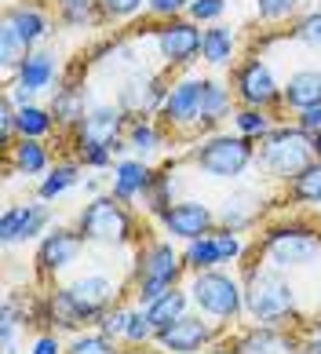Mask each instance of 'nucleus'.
<instances>
[{
	"mask_svg": "<svg viewBox=\"0 0 321 354\" xmlns=\"http://www.w3.org/2000/svg\"><path fill=\"white\" fill-rule=\"evenodd\" d=\"M292 37H296L300 44L321 51V8L318 11H306V15L296 19V26H292Z\"/></svg>",
	"mask_w": 321,
	"mask_h": 354,
	"instance_id": "40",
	"label": "nucleus"
},
{
	"mask_svg": "<svg viewBox=\"0 0 321 354\" xmlns=\"http://www.w3.org/2000/svg\"><path fill=\"white\" fill-rule=\"evenodd\" d=\"M237 110V95L230 84L223 81H208L205 77V88H201V117H197V132H212L216 124H223L226 117H234Z\"/></svg>",
	"mask_w": 321,
	"mask_h": 354,
	"instance_id": "23",
	"label": "nucleus"
},
{
	"mask_svg": "<svg viewBox=\"0 0 321 354\" xmlns=\"http://www.w3.org/2000/svg\"><path fill=\"white\" fill-rule=\"evenodd\" d=\"M230 124H234V132L237 136H245V139H256L263 142L266 136L277 128V117L274 110H259V106H237L234 117H230Z\"/></svg>",
	"mask_w": 321,
	"mask_h": 354,
	"instance_id": "31",
	"label": "nucleus"
},
{
	"mask_svg": "<svg viewBox=\"0 0 321 354\" xmlns=\"http://www.w3.org/2000/svg\"><path fill=\"white\" fill-rule=\"evenodd\" d=\"M281 102L285 110L300 113L306 106H321V70H296L281 84Z\"/></svg>",
	"mask_w": 321,
	"mask_h": 354,
	"instance_id": "25",
	"label": "nucleus"
},
{
	"mask_svg": "<svg viewBox=\"0 0 321 354\" xmlns=\"http://www.w3.org/2000/svg\"><path fill=\"white\" fill-rule=\"evenodd\" d=\"M4 19L22 33V41L30 44V48H40V44H44V37L51 33L48 11H44V8H37V4H26V0H22V4H8Z\"/></svg>",
	"mask_w": 321,
	"mask_h": 354,
	"instance_id": "26",
	"label": "nucleus"
},
{
	"mask_svg": "<svg viewBox=\"0 0 321 354\" xmlns=\"http://www.w3.org/2000/svg\"><path fill=\"white\" fill-rule=\"evenodd\" d=\"M131 124V113L120 102H91L84 121L73 128V147H113L117 139H125Z\"/></svg>",
	"mask_w": 321,
	"mask_h": 354,
	"instance_id": "11",
	"label": "nucleus"
},
{
	"mask_svg": "<svg viewBox=\"0 0 321 354\" xmlns=\"http://www.w3.org/2000/svg\"><path fill=\"white\" fill-rule=\"evenodd\" d=\"M84 194H91V198H99V194H102V183L88 176V179H84Z\"/></svg>",
	"mask_w": 321,
	"mask_h": 354,
	"instance_id": "50",
	"label": "nucleus"
},
{
	"mask_svg": "<svg viewBox=\"0 0 321 354\" xmlns=\"http://www.w3.org/2000/svg\"><path fill=\"white\" fill-rule=\"evenodd\" d=\"M51 230V201L44 198H30L4 208L0 216V241L4 245H19V241H40Z\"/></svg>",
	"mask_w": 321,
	"mask_h": 354,
	"instance_id": "12",
	"label": "nucleus"
},
{
	"mask_svg": "<svg viewBox=\"0 0 321 354\" xmlns=\"http://www.w3.org/2000/svg\"><path fill=\"white\" fill-rule=\"evenodd\" d=\"M30 354H66V347L59 344V336H55V333H40V336L33 339Z\"/></svg>",
	"mask_w": 321,
	"mask_h": 354,
	"instance_id": "48",
	"label": "nucleus"
},
{
	"mask_svg": "<svg viewBox=\"0 0 321 354\" xmlns=\"http://www.w3.org/2000/svg\"><path fill=\"white\" fill-rule=\"evenodd\" d=\"M186 8H190V0H146V11H150L154 19H179L186 15Z\"/></svg>",
	"mask_w": 321,
	"mask_h": 354,
	"instance_id": "46",
	"label": "nucleus"
},
{
	"mask_svg": "<svg viewBox=\"0 0 321 354\" xmlns=\"http://www.w3.org/2000/svg\"><path fill=\"white\" fill-rule=\"evenodd\" d=\"M165 99H168V81H165V77H157V73H150V70H143V66L128 70V77L117 88V102L131 117H154V113H160Z\"/></svg>",
	"mask_w": 321,
	"mask_h": 354,
	"instance_id": "16",
	"label": "nucleus"
},
{
	"mask_svg": "<svg viewBox=\"0 0 321 354\" xmlns=\"http://www.w3.org/2000/svg\"><path fill=\"white\" fill-rule=\"evenodd\" d=\"M125 139H128V150L146 161L150 153L160 150V142H165V132H160V124H154L150 117H131V124H128Z\"/></svg>",
	"mask_w": 321,
	"mask_h": 354,
	"instance_id": "32",
	"label": "nucleus"
},
{
	"mask_svg": "<svg viewBox=\"0 0 321 354\" xmlns=\"http://www.w3.org/2000/svg\"><path fill=\"white\" fill-rule=\"evenodd\" d=\"M314 161H318L314 136H306L303 128H296V124H277L274 132L259 142V153H256V165L270 179L285 183V187Z\"/></svg>",
	"mask_w": 321,
	"mask_h": 354,
	"instance_id": "5",
	"label": "nucleus"
},
{
	"mask_svg": "<svg viewBox=\"0 0 321 354\" xmlns=\"http://www.w3.org/2000/svg\"><path fill=\"white\" fill-rule=\"evenodd\" d=\"M205 354H237V344H230V347H226V344H212Z\"/></svg>",
	"mask_w": 321,
	"mask_h": 354,
	"instance_id": "51",
	"label": "nucleus"
},
{
	"mask_svg": "<svg viewBox=\"0 0 321 354\" xmlns=\"http://www.w3.org/2000/svg\"><path fill=\"white\" fill-rule=\"evenodd\" d=\"M201 37L205 30L194 22V19H165L160 26H154V44H157V55L165 59V66H190L194 59H201Z\"/></svg>",
	"mask_w": 321,
	"mask_h": 354,
	"instance_id": "10",
	"label": "nucleus"
},
{
	"mask_svg": "<svg viewBox=\"0 0 321 354\" xmlns=\"http://www.w3.org/2000/svg\"><path fill=\"white\" fill-rule=\"evenodd\" d=\"M77 70L80 66H73L70 73H66V81L51 91V113H55V124L59 128H73L84 121V113L91 110V99H88V88L77 81Z\"/></svg>",
	"mask_w": 321,
	"mask_h": 354,
	"instance_id": "20",
	"label": "nucleus"
},
{
	"mask_svg": "<svg viewBox=\"0 0 321 354\" xmlns=\"http://www.w3.org/2000/svg\"><path fill=\"white\" fill-rule=\"evenodd\" d=\"M66 354H125V351L117 347V339L102 336L95 329V333H77L70 339V347H66Z\"/></svg>",
	"mask_w": 321,
	"mask_h": 354,
	"instance_id": "38",
	"label": "nucleus"
},
{
	"mask_svg": "<svg viewBox=\"0 0 321 354\" xmlns=\"http://www.w3.org/2000/svg\"><path fill=\"white\" fill-rule=\"evenodd\" d=\"M30 44L22 41V33L15 30V26H11L8 19L0 22V66H4V77L11 81V77H15V70L22 66V59L30 55Z\"/></svg>",
	"mask_w": 321,
	"mask_h": 354,
	"instance_id": "33",
	"label": "nucleus"
},
{
	"mask_svg": "<svg viewBox=\"0 0 321 354\" xmlns=\"http://www.w3.org/2000/svg\"><path fill=\"white\" fill-rule=\"evenodd\" d=\"M292 124L303 128L306 136H318V132H321V106H306V110H300Z\"/></svg>",
	"mask_w": 321,
	"mask_h": 354,
	"instance_id": "47",
	"label": "nucleus"
},
{
	"mask_svg": "<svg viewBox=\"0 0 321 354\" xmlns=\"http://www.w3.org/2000/svg\"><path fill=\"white\" fill-rule=\"evenodd\" d=\"M51 165L55 161H51V150H48L44 139L19 136L8 147V172H15V176H48Z\"/></svg>",
	"mask_w": 321,
	"mask_h": 354,
	"instance_id": "24",
	"label": "nucleus"
},
{
	"mask_svg": "<svg viewBox=\"0 0 321 354\" xmlns=\"http://www.w3.org/2000/svg\"><path fill=\"white\" fill-rule=\"evenodd\" d=\"M300 354H321V325H314V329H311V336L303 339Z\"/></svg>",
	"mask_w": 321,
	"mask_h": 354,
	"instance_id": "49",
	"label": "nucleus"
},
{
	"mask_svg": "<svg viewBox=\"0 0 321 354\" xmlns=\"http://www.w3.org/2000/svg\"><path fill=\"white\" fill-rule=\"evenodd\" d=\"M237 55V33L230 30V26H205V37H201V62H208L212 70H223L230 66Z\"/></svg>",
	"mask_w": 321,
	"mask_h": 354,
	"instance_id": "27",
	"label": "nucleus"
},
{
	"mask_svg": "<svg viewBox=\"0 0 321 354\" xmlns=\"http://www.w3.org/2000/svg\"><path fill=\"white\" fill-rule=\"evenodd\" d=\"M314 150H318V157H321V132L314 136Z\"/></svg>",
	"mask_w": 321,
	"mask_h": 354,
	"instance_id": "53",
	"label": "nucleus"
},
{
	"mask_svg": "<svg viewBox=\"0 0 321 354\" xmlns=\"http://www.w3.org/2000/svg\"><path fill=\"white\" fill-rule=\"evenodd\" d=\"M11 81H19L30 91H55L59 88V59L51 48H33L30 55L22 59V66L15 70Z\"/></svg>",
	"mask_w": 321,
	"mask_h": 354,
	"instance_id": "21",
	"label": "nucleus"
},
{
	"mask_svg": "<svg viewBox=\"0 0 321 354\" xmlns=\"http://www.w3.org/2000/svg\"><path fill=\"white\" fill-rule=\"evenodd\" d=\"M99 4H102V15H106V22H120V19L139 15L146 0H99Z\"/></svg>",
	"mask_w": 321,
	"mask_h": 354,
	"instance_id": "45",
	"label": "nucleus"
},
{
	"mask_svg": "<svg viewBox=\"0 0 321 354\" xmlns=\"http://www.w3.org/2000/svg\"><path fill=\"white\" fill-rule=\"evenodd\" d=\"M113 304H117V281L110 274H80L77 281L51 292L48 314L62 329H80V325H95Z\"/></svg>",
	"mask_w": 321,
	"mask_h": 354,
	"instance_id": "2",
	"label": "nucleus"
},
{
	"mask_svg": "<svg viewBox=\"0 0 321 354\" xmlns=\"http://www.w3.org/2000/svg\"><path fill=\"white\" fill-rule=\"evenodd\" d=\"M55 4V19L70 30H84V26H102V4L99 0H51Z\"/></svg>",
	"mask_w": 321,
	"mask_h": 354,
	"instance_id": "30",
	"label": "nucleus"
},
{
	"mask_svg": "<svg viewBox=\"0 0 321 354\" xmlns=\"http://www.w3.org/2000/svg\"><path fill=\"white\" fill-rule=\"evenodd\" d=\"M226 15V0H190L186 19H194L197 26H216Z\"/></svg>",
	"mask_w": 321,
	"mask_h": 354,
	"instance_id": "43",
	"label": "nucleus"
},
{
	"mask_svg": "<svg viewBox=\"0 0 321 354\" xmlns=\"http://www.w3.org/2000/svg\"><path fill=\"white\" fill-rule=\"evenodd\" d=\"M125 354H168V351H160V347H157V351H146V347H131V351H125Z\"/></svg>",
	"mask_w": 321,
	"mask_h": 354,
	"instance_id": "52",
	"label": "nucleus"
},
{
	"mask_svg": "<svg viewBox=\"0 0 321 354\" xmlns=\"http://www.w3.org/2000/svg\"><path fill=\"white\" fill-rule=\"evenodd\" d=\"M84 165L77 161H55L51 165V172L48 176H40V187H37V198H44V201H59L62 194H70L77 183H84Z\"/></svg>",
	"mask_w": 321,
	"mask_h": 354,
	"instance_id": "29",
	"label": "nucleus"
},
{
	"mask_svg": "<svg viewBox=\"0 0 321 354\" xmlns=\"http://www.w3.org/2000/svg\"><path fill=\"white\" fill-rule=\"evenodd\" d=\"M128 318H131V307H120V304H113V307H110V310H106L102 318L95 322V329H99L102 336H110V339H125Z\"/></svg>",
	"mask_w": 321,
	"mask_h": 354,
	"instance_id": "42",
	"label": "nucleus"
},
{
	"mask_svg": "<svg viewBox=\"0 0 321 354\" xmlns=\"http://www.w3.org/2000/svg\"><path fill=\"white\" fill-rule=\"evenodd\" d=\"M183 263L190 274H201V270H212V267H223V256H219V245L212 234H205V238H194L186 241L183 248Z\"/></svg>",
	"mask_w": 321,
	"mask_h": 354,
	"instance_id": "34",
	"label": "nucleus"
},
{
	"mask_svg": "<svg viewBox=\"0 0 321 354\" xmlns=\"http://www.w3.org/2000/svg\"><path fill=\"white\" fill-rule=\"evenodd\" d=\"M288 198L296 205H314V208L321 205V157L288 183Z\"/></svg>",
	"mask_w": 321,
	"mask_h": 354,
	"instance_id": "35",
	"label": "nucleus"
},
{
	"mask_svg": "<svg viewBox=\"0 0 321 354\" xmlns=\"http://www.w3.org/2000/svg\"><path fill=\"white\" fill-rule=\"evenodd\" d=\"M256 252L277 270H303L321 259V234L303 223H274L256 241Z\"/></svg>",
	"mask_w": 321,
	"mask_h": 354,
	"instance_id": "6",
	"label": "nucleus"
},
{
	"mask_svg": "<svg viewBox=\"0 0 321 354\" xmlns=\"http://www.w3.org/2000/svg\"><path fill=\"white\" fill-rule=\"evenodd\" d=\"M216 339H219V329L212 325V318L190 310L186 318L172 322L168 329H160L154 336V344L160 351H168V354H205L212 344H216Z\"/></svg>",
	"mask_w": 321,
	"mask_h": 354,
	"instance_id": "13",
	"label": "nucleus"
},
{
	"mask_svg": "<svg viewBox=\"0 0 321 354\" xmlns=\"http://www.w3.org/2000/svg\"><path fill=\"white\" fill-rule=\"evenodd\" d=\"M77 230L84 234V241L106 245V248H125L136 238V216L125 201H117L113 194H99L91 198L77 216Z\"/></svg>",
	"mask_w": 321,
	"mask_h": 354,
	"instance_id": "8",
	"label": "nucleus"
},
{
	"mask_svg": "<svg viewBox=\"0 0 321 354\" xmlns=\"http://www.w3.org/2000/svg\"><path fill=\"white\" fill-rule=\"evenodd\" d=\"M234 344H237V354H300L303 339L288 336V329H274V325H256V329L241 333Z\"/></svg>",
	"mask_w": 321,
	"mask_h": 354,
	"instance_id": "22",
	"label": "nucleus"
},
{
	"mask_svg": "<svg viewBox=\"0 0 321 354\" xmlns=\"http://www.w3.org/2000/svg\"><path fill=\"white\" fill-rule=\"evenodd\" d=\"M157 223L165 227L168 238H176V241H194V238H205V234H212L219 227V216L212 212V208L205 201H197V198H179L176 205H168L165 212L157 216Z\"/></svg>",
	"mask_w": 321,
	"mask_h": 354,
	"instance_id": "14",
	"label": "nucleus"
},
{
	"mask_svg": "<svg viewBox=\"0 0 321 354\" xmlns=\"http://www.w3.org/2000/svg\"><path fill=\"white\" fill-rule=\"evenodd\" d=\"M113 150L110 147H77V161L84 165V168H91V172H102V168H113L117 161H113Z\"/></svg>",
	"mask_w": 321,
	"mask_h": 354,
	"instance_id": "44",
	"label": "nucleus"
},
{
	"mask_svg": "<svg viewBox=\"0 0 321 354\" xmlns=\"http://www.w3.org/2000/svg\"><path fill=\"white\" fill-rule=\"evenodd\" d=\"M252 4L263 22H288L292 15H300V0H252Z\"/></svg>",
	"mask_w": 321,
	"mask_h": 354,
	"instance_id": "41",
	"label": "nucleus"
},
{
	"mask_svg": "<svg viewBox=\"0 0 321 354\" xmlns=\"http://www.w3.org/2000/svg\"><path fill=\"white\" fill-rule=\"evenodd\" d=\"M154 336H157V329H154V322H150V314H146V307H131V318H128V329H125V339H120V344L146 347Z\"/></svg>",
	"mask_w": 321,
	"mask_h": 354,
	"instance_id": "39",
	"label": "nucleus"
},
{
	"mask_svg": "<svg viewBox=\"0 0 321 354\" xmlns=\"http://www.w3.org/2000/svg\"><path fill=\"white\" fill-rule=\"evenodd\" d=\"M84 234H80L77 227H55L48 230L44 238L37 241V252H33V263L37 270L44 274V278H55V274H62L66 267H73L80 252H84Z\"/></svg>",
	"mask_w": 321,
	"mask_h": 354,
	"instance_id": "17",
	"label": "nucleus"
},
{
	"mask_svg": "<svg viewBox=\"0 0 321 354\" xmlns=\"http://www.w3.org/2000/svg\"><path fill=\"white\" fill-rule=\"evenodd\" d=\"M201 88H205V77L186 73L179 81L168 84V99L160 106V124L176 128V132H197V117H201Z\"/></svg>",
	"mask_w": 321,
	"mask_h": 354,
	"instance_id": "15",
	"label": "nucleus"
},
{
	"mask_svg": "<svg viewBox=\"0 0 321 354\" xmlns=\"http://www.w3.org/2000/svg\"><path fill=\"white\" fill-rule=\"evenodd\" d=\"M183 252L172 241H146L136 256V281H131V296L136 307H150L168 288L183 281Z\"/></svg>",
	"mask_w": 321,
	"mask_h": 354,
	"instance_id": "4",
	"label": "nucleus"
},
{
	"mask_svg": "<svg viewBox=\"0 0 321 354\" xmlns=\"http://www.w3.org/2000/svg\"><path fill=\"white\" fill-rule=\"evenodd\" d=\"M194 310V299H190V288L186 285H176V288H168L160 299H154L150 307H146V314H150V322H154V329H168L172 322H179L186 318V314Z\"/></svg>",
	"mask_w": 321,
	"mask_h": 354,
	"instance_id": "28",
	"label": "nucleus"
},
{
	"mask_svg": "<svg viewBox=\"0 0 321 354\" xmlns=\"http://www.w3.org/2000/svg\"><path fill=\"white\" fill-rule=\"evenodd\" d=\"M186 288H190L194 310L212 318L216 325H234L245 314V285H241V278H234V274H226L219 267L194 274Z\"/></svg>",
	"mask_w": 321,
	"mask_h": 354,
	"instance_id": "7",
	"label": "nucleus"
},
{
	"mask_svg": "<svg viewBox=\"0 0 321 354\" xmlns=\"http://www.w3.org/2000/svg\"><path fill=\"white\" fill-rule=\"evenodd\" d=\"M256 139H245V136H230V132H212L205 139H197L186 161H190L197 172H205L208 179H241L256 165Z\"/></svg>",
	"mask_w": 321,
	"mask_h": 354,
	"instance_id": "3",
	"label": "nucleus"
},
{
	"mask_svg": "<svg viewBox=\"0 0 321 354\" xmlns=\"http://www.w3.org/2000/svg\"><path fill=\"white\" fill-rule=\"evenodd\" d=\"M154 176H157V168L150 161H143V157H120L110 176V194L125 205H136L150 194Z\"/></svg>",
	"mask_w": 321,
	"mask_h": 354,
	"instance_id": "18",
	"label": "nucleus"
},
{
	"mask_svg": "<svg viewBox=\"0 0 321 354\" xmlns=\"http://www.w3.org/2000/svg\"><path fill=\"white\" fill-rule=\"evenodd\" d=\"M55 113H51V106H22L19 110V136L26 139H48L51 132H55Z\"/></svg>",
	"mask_w": 321,
	"mask_h": 354,
	"instance_id": "36",
	"label": "nucleus"
},
{
	"mask_svg": "<svg viewBox=\"0 0 321 354\" xmlns=\"http://www.w3.org/2000/svg\"><path fill=\"white\" fill-rule=\"evenodd\" d=\"M281 84L277 73L270 70V62L263 55H248L245 62H237L230 73V88L237 95V106H259V110H285L281 102Z\"/></svg>",
	"mask_w": 321,
	"mask_h": 354,
	"instance_id": "9",
	"label": "nucleus"
},
{
	"mask_svg": "<svg viewBox=\"0 0 321 354\" xmlns=\"http://www.w3.org/2000/svg\"><path fill=\"white\" fill-rule=\"evenodd\" d=\"M176 194H179V179L172 176V168H160V172L154 176L150 194H146L143 201H146V208H150V216H160L168 205H176V201H179Z\"/></svg>",
	"mask_w": 321,
	"mask_h": 354,
	"instance_id": "37",
	"label": "nucleus"
},
{
	"mask_svg": "<svg viewBox=\"0 0 321 354\" xmlns=\"http://www.w3.org/2000/svg\"><path fill=\"white\" fill-rule=\"evenodd\" d=\"M245 314L256 325H274V329H288L300 318L296 304V285L288 281V270H277L270 263L248 267L245 278Z\"/></svg>",
	"mask_w": 321,
	"mask_h": 354,
	"instance_id": "1",
	"label": "nucleus"
},
{
	"mask_svg": "<svg viewBox=\"0 0 321 354\" xmlns=\"http://www.w3.org/2000/svg\"><path fill=\"white\" fill-rule=\"evenodd\" d=\"M263 208H266V198H263L256 187H237V190H230L223 198V208H219L216 216H219V227L245 234V230H252L259 223Z\"/></svg>",
	"mask_w": 321,
	"mask_h": 354,
	"instance_id": "19",
	"label": "nucleus"
}]
</instances>
